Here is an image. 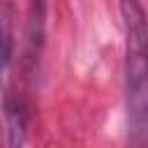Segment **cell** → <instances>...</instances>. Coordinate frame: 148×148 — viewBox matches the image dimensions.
I'll return each instance as SVG.
<instances>
[{
	"mask_svg": "<svg viewBox=\"0 0 148 148\" xmlns=\"http://www.w3.org/2000/svg\"><path fill=\"white\" fill-rule=\"evenodd\" d=\"M2 113H5V127H7V146L9 148H23V141H25V106L12 90L5 92Z\"/></svg>",
	"mask_w": 148,
	"mask_h": 148,
	"instance_id": "1",
	"label": "cell"
},
{
	"mask_svg": "<svg viewBox=\"0 0 148 148\" xmlns=\"http://www.w3.org/2000/svg\"><path fill=\"white\" fill-rule=\"evenodd\" d=\"M12 46H14V35H12V16L7 9L0 7V76L7 69L12 60Z\"/></svg>",
	"mask_w": 148,
	"mask_h": 148,
	"instance_id": "2",
	"label": "cell"
},
{
	"mask_svg": "<svg viewBox=\"0 0 148 148\" xmlns=\"http://www.w3.org/2000/svg\"><path fill=\"white\" fill-rule=\"evenodd\" d=\"M44 16H46V0H30V30H28V42L35 49L42 42L44 35Z\"/></svg>",
	"mask_w": 148,
	"mask_h": 148,
	"instance_id": "3",
	"label": "cell"
}]
</instances>
